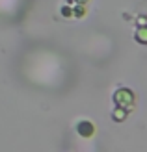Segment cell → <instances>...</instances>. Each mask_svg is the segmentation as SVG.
<instances>
[{
  "instance_id": "obj_1",
  "label": "cell",
  "mask_w": 147,
  "mask_h": 152,
  "mask_svg": "<svg viewBox=\"0 0 147 152\" xmlns=\"http://www.w3.org/2000/svg\"><path fill=\"white\" fill-rule=\"evenodd\" d=\"M114 100L117 106H121V108H132V102H134V95H132V91H129V89H119L117 93H115L114 96Z\"/></svg>"
},
{
  "instance_id": "obj_2",
  "label": "cell",
  "mask_w": 147,
  "mask_h": 152,
  "mask_svg": "<svg viewBox=\"0 0 147 152\" xmlns=\"http://www.w3.org/2000/svg\"><path fill=\"white\" fill-rule=\"evenodd\" d=\"M78 134L82 135V137H89V135L93 134V126H91V123H88V121L80 123L78 124Z\"/></svg>"
}]
</instances>
